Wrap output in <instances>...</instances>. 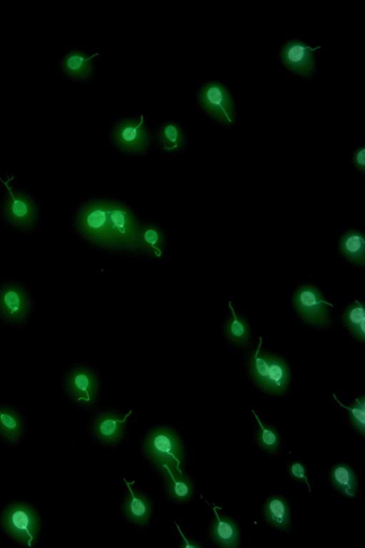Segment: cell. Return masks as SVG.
I'll list each match as a JSON object with an SVG mask.
<instances>
[{"instance_id": "6da1fadb", "label": "cell", "mask_w": 365, "mask_h": 548, "mask_svg": "<svg viewBox=\"0 0 365 548\" xmlns=\"http://www.w3.org/2000/svg\"><path fill=\"white\" fill-rule=\"evenodd\" d=\"M78 223L83 233L101 244L121 248L137 245L138 234L134 218L120 206L89 205L81 212Z\"/></svg>"}, {"instance_id": "7a4b0ae2", "label": "cell", "mask_w": 365, "mask_h": 548, "mask_svg": "<svg viewBox=\"0 0 365 548\" xmlns=\"http://www.w3.org/2000/svg\"><path fill=\"white\" fill-rule=\"evenodd\" d=\"M144 449L158 469L163 471V467L167 465L173 472H182L180 466L183 449L180 439L171 430L158 427L152 430L146 437Z\"/></svg>"}, {"instance_id": "3957f363", "label": "cell", "mask_w": 365, "mask_h": 548, "mask_svg": "<svg viewBox=\"0 0 365 548\" xmlns=\"http://www.w3.org/2000/svg\"><path fill=\"white\" fill-rule=\"evenodd\" d=\"M1 522L6 532L27 547L36 542L39 530L36 512L29 505L15 503L8 507L2 514Z\"/></svg>"}, {"instance_id": "277c9868", "label": "cell", "mask_w": 365, "mask_h": 548, "mask_svg": "<svg viewBox=\"0 0 365 548\" xmlns=\"http://www.w3.org/2000/svg\"><path fill=\"white\" fill-rule=\"evenodd\" d=\"M293 303L295 310L307 323L324 327L329 323L328 306L333 305L323 298L321 292L311 285H304L294 293Z\"/></svg>"}, {"instance_id": "5b68a950", "label": "cell", "mask_w": 365, "mask_h": 548, "mask_svg": "<svg viewBox=\"0 0 365 548\" xmlns=\"http://www.w3.org/2000/svg\"><path fill=\"white\" fill-rule=\"evenodd\" d=\"M199 100L212 118L225 125H232L235 118V106L227 89L217 82H210L201 88Z\"/></svg>"}, {"instance_id": "8992f818", "label": "cell", "mask_w": 365, "mask_h": 548, "mask_svg": "<svg viewBox=\"0 0 365 548\" xmlns=\"http://www.w3.org/2000/svg\"><path fill=\"white\" fill-rule=\"evenodd\" d=\"M319 48L320 46L312 48L299 40H291L286 42L281 49V61L292 72L307 78L315 71L313 52Z\"/></svg>"}, {"instance_id": "52a82bcc", "label": "cell", "mask_w": 365, "mask_h": 548, "mask_svg": "<svg viewBox=\"0 0 365 548\" xmlns=\"http://www.w3.org/2000/svg\"><path fill=\"white\" fill-rule=\"evenodd\" d=\"M3 183L9 191V196L4 206L6 220L18 228H32L37 218L36 208L33 201L24 193L13 191L8 182Z\"/></svg>"}, {"instance_id": "ba28073f", "label": "cell", "mask_w": 365, "mask_h": 548, "mask_svg": "<svg viewBox=\"0 0 365 548\" xmlns=\"http://www.w3.org/2000/svg\"><path fill=\"white\" fill-rule=\"evenodd\" d=\"M143 121L141 116L138 121L128 119L116 125L113 137L120 148L128 152L140 153L147 148L148 135Z\"/></svg>"}, {"instance_id": "9c48e42d", "label": "cell", "mask_w": 365, "mask_h": 548, "mask_svg": "<svg viewBox=\"0 0 365 548\" xmlns=\"http://www.w3.org/2000/svg\"><path fill=\"white\" fill-rule=\"evenodd\" d=\"M29 298L19 285L6 284L0 288V315L5 320L22 322L29 314Z\"/></svg>"}, {"instance_id": "30bf717a", "label": "cell", "mask_w": 365, "mask_h": 548, "mask_svg": "<svg viewBox=\"0 0 365 548\" xmlns=\"http://www.w3.org/2000/svg\"><path fill=\"white\" fill-rule=\"evenodd\" d=\"M67 389L76 401L91 404L97 393V381L93 373L86 368L73 370L67 379Z\"/></svg>"}, {"instance_id": "8fae6325", "label": "cell", "mask_w": 365, "mask_h": 548, "mask_svg": "<svg viewBox=\"0 0 365 548\" xmlns=\"http://www.w3.org/2000/svg\"><path fill=\"white\" fill-rule=\"evenodd\" d=\"M131 412L129 411L122 419L111 413L100 415L95 421V435L106 444L118 442L123 435L125 422Z\"/></svg>"}, {"instance_id": "7c38bea8", "label": "cell", "mask_w": 365, "mask_h": 548, "mask_svg": "<svg viewBox=\"0 0 365 548\" xmlns=\"http://www.w3.org/2000/svg\"><path fill=\"white\" fill-rule=\"evenodd\" d=\"M124 481L129 493L123 504V512L130 521L138 525H145L150 517V503L145 496L132 489L130 485L135 482H128L125 479Z\"/></svg>"}, {"instance_id": "4fadbf2b", "label": "cell", "mask_w": 365, "mask_h": 548, "mask_svg": "<svg viewBox=\"0 0 365 548\" xmlns=\"http://www.w3.org/2000/svg\"><path fill=\"white\" fill-rule=\"evenodd\" d=\"M340 253L350 263L363 266L365 264V238L364 234L356 230L344 232L338 243Z\"/></svg>"}, {"instance_id": "5bb4252c", "label": "cell", "mask_w": 365, "mask_h": 548, "mask_svg": "<svg viewBox=\"0 0 365 548\" xmlns=\"http://www.w3.org/2000/svg\"><path fill=\"white\" fill-rule=\"evenodd\" d=\"M289 370L286 362L280 357L270 355L266 379L261 388L271 394H282L289 385Z\"/></svg>"}, {"instance_id": "9a60e30c", "label": "cell", "mask_w": 365, "mask_h": 548, "mask_svg": "<svg viewBox=\"0 0 365 548\" xmlns=\"http://www.w3.org/2000/svg\"><path fill=\"white\" fill-rule=\"evenodd\" d=\"M215 519L211 528V536L221 547L234 548L238 544L239 532L235 523L230 518L220 517L213 508Z\"/></svg>"}, {"instance_id": "2e32d148", "label": "cell", "mask_w": 365, "mask_h": 548, "mask_svg": "<svg viewBox=\"0 0 365 548\" xmlns=\"http://www.w3.org/2000/svg\"><path fill=\"white\" fill-rule=\"evenodd\" d=\"M163 472L165 475L167 492L171 498L178 502H186L191 498L193 487L186 475L182 472H173L167 465L163 467Z\"/></svg>"}, {"instance_id": "e0dca14e", "label": "cell", "mask_w": 365, "mask_h": 548, "mask_svg": "<svg viewBox=\"0 0 365 548\" xmlns=\"http://www.w3.org/2000/svg\"><path fill=\"white\" fill-rule=\"evenodd\" d=\"M95 54L87 56L84 53L73 51L68 53L64 58L62 66L64 71L71 77L76 79L88 78L92 73L91 59L97 56Z\"/></svg>"}, {"instance_id": "ac0fdd59", "label": "cell", "mask_w": 365, "mask_h": 548, "mask_svg": "<svg viewBox=\"0 0 365 548\" xmlns=\"http://www.w3.org/2000/svg\"><path fill=\"white\" fill-rule=\"evenodd\" d=\"M264 515L273 527L285 530L289 527V507L286 501L279 496H273L266 502Z\"/></svg>"}, {"instance_id": "d6986e66", "label": "cell", "mask_w": 365, "mask_h": 548, "mask_svg": "<svg viewBox=\"0 0 365 548\" xmlns=\"http://www.w3.org/2000/svg\"><path fill=\"white\" fill-rule=\"evenodd\" d=\"M23 425L20 416L9 408L0 407V435L9 443H16L21 436Z\"/></svg>"}, {"instance_id": "ffe728a7", "label": "cell", "mask_w": 365, "mask_h": 548, "mask_svg": "<svg viewBox=\"0 0 365 548\" xmlns=\"http://www.w3.org/2000/svg\"><path fill=\"white\" fill-rule=\"evenodd\" d=\"M229 307L231 310V316L225 324V334L231 342L240 346H245L248 343L250 338L249 325L245 318L235 313L230 302Z\"/></svg>"}, {"instance_id": "44dd1931", "label": "cell", "mask_w": 365, "mask_h": 548, "mask_svg": "<svg viewBox=\"0 0 365 548\" xmlns=\"http://www.w3.org/2000/svg\"><path fill=\"white\" fill-rule=\"evenodd\" d=\"M343 320L352 333L358 340L365 341V309L364 305L355 300L344 311Z\"/></svg>"}, {"instance_id": "7402d4cb", "label": "cell", "mask_w": 365, "mask_h": 548, "mask_svg": "<svg viewBox=\"0 0 365 548\" xmlns=\"http://www.w3.org/2000/svg\"><path fill=\"white\" fill-rule=\"evenodd\" d=\"M331 479L334 487L343 494L354 497L356 492V479L352 470L347 465L339 464L334 467Z\"/></svg>"}, {"instance_id": "603a6c76", "label": "cell", "mask_w": 365, "mask_h": 548, "mask_svg": "<svg viewBox=\"0 0 365 548\" xmlns=\"http://www.w3.org/2000/svg\"><path fill=\"white\" fill-rule=\"evenodd\" d=\"M252 412L259 426L257 437L260 446L267 452H276L279 445L278 433L273 427L264 425L254 410H252Z\"/></svg>"}, {"instance_id": "cb8c5ba5", "label": "cell", "mask_w": 365, "mask_h": 548, "mask_svg": "<svg viewBox=\"0 0 365 548\" xmlns=\"http://www.w3.org/2000/svg\"><path fill=\"white\" fill-rule=\"evenodd\" d=\"M336 401L349 412L353 426L362 435L365 433V397L356 398L351 406L343 405L334 394Z\"/></svg>"}, {"instance_id": "d4e9b609", "label": "cell", "mask_w": 365, "mask_h": 548, "mask_svg": "<svg viewBox=\"0 0 365 548\" xmlns=\"http://www.w3.org/2000/svg\"><path fill=\"white\" fill-rule=\"evenodd\" d=\"M160 138L166 150L176 149L182 144L183 136L180 128L174 123H166L160 129Z\"/></svg>"}, {"instance_id": "484cf974", "label": "cell", "mask_w": 365, "mask_h": 548, "mask_svg": "<svg viewBox=\"0 0 365 548\" xmlns=\"http://www.w3.org/2000/svg\"><path fill=\"white\" fill-rule=\"evenodd\" d=\"M289 472L290 475L294 479L304 482L308 486L309 490H311L307 477L306 469L303 464L299 462H294L291 463L289 467Z\"/></svg>"}, {"instance_id": "4316f807", "label": "cell", "mask_w": 365, "mask_h": 548, "mask_svg": "<svg viewBox=\"0 0 365 548\" xmlns=\"http://www.w3.org/2000/svg\"><path fill=\"white\" fill-rule=\"evenodd\" d=\"M365 147L356 148L352 154L351 161L354 166L362 174L365 173Z\"/></svg>"}, {"instance_id": "83f0119b", "label": "cell", "mask_w": 365, "mask_h": 548, "mask_svg": "<svg viewBox=\"0 0 365 548\" xmlns=\"http://www.w3.org/2000/svg\"><path fill=\"white\" fill-rule=\"evenodd\" d=\"M144 239L145 242L148 244H149L152 248L159 251L158 248L155 245L159 239L158 234L155 230H154L153 228H149L147 230H145L144 233Z\"/></svg>"}, {"instance_id": "f1b7e54d", "label": "cell", "mask_w": 365, "mask_h": 548, "mask_svg": "<svg viewBox=\"0 0 365 548\" xmlns=\"http://www.w3.org/2000/svg\"><path fill=\"white\" fill-rule=\"evenodd\" d=\"M176 525H177V527L178 529V531H179L180 534H181V536H182V537L183 539L184 544L182 546V547H184V548L185 547V548L186 547H191V548L200 547V545L197 544L196 543L187 540V539L182 534V532L181 529H180L179 526L178 524H176Z\"/></svg>"}]
</instances>
